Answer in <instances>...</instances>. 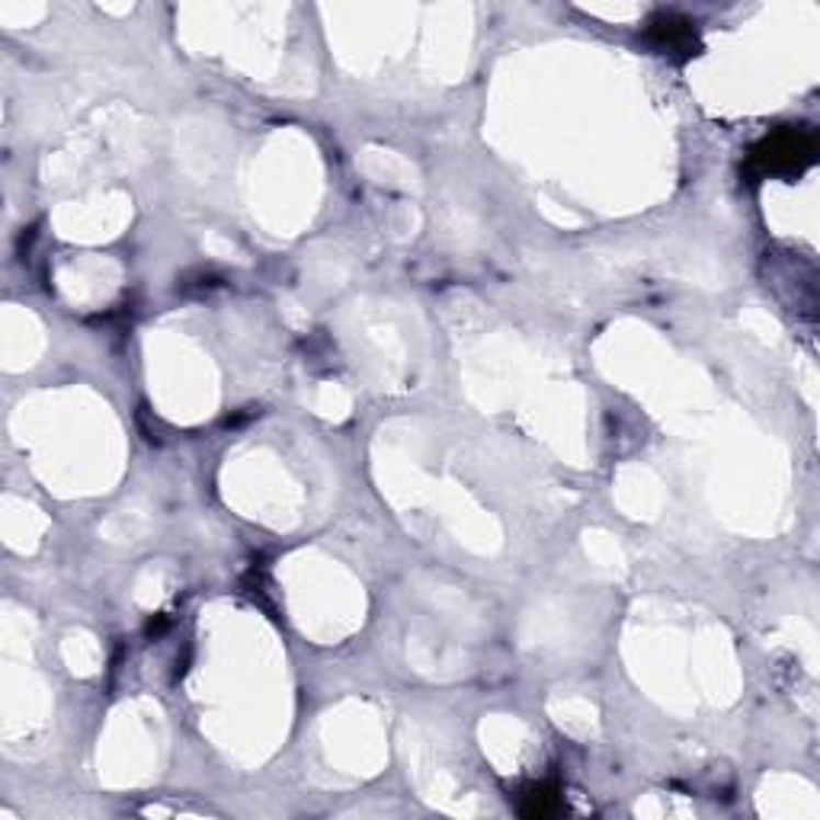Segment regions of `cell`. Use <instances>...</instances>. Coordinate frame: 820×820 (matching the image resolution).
I'll return each instance as SVG.
<instances>
[{"instance_id":"cell-3","label":"cell","mask_w":820,"mask_h":820,"mask_svg":"<svg viewBox=\"0 0 820 820\" xmlns=\"http://www.w3.org/2000/svg\"><path fill=\"white\" fill-rule=\"evenodd\" d=\"M561 795H558V788H551V785H533L526 795H523V805H520V811L526 815V818H555V815H561Z\"/></svg>"},{"instance_id":"cell-2","label":"cell","mask_w":820,"mask_h":820,"mask_svg":"<svg viewBox=\"0 0 820 820\" xmlns=\"http://www.w3.org/2000/svg\"><path fill=\"white\" fill-rule=\"evenodd\" d=\"M648 36H651L657 48H663V52H683V55H690L698 45L693 23L683 20V16H676V13H660V16H654Z\"/></svg>"},{"instance_id":"cell-1","label":"cell","mask_w":820,"mask_h":820,"mask_svg":"<svg viewBox=\"0 0 820 820\" xmlns=\"http://www.w3.org/2000/svg\"><path fill=\"white\" fill-rule=\"evenodd\" d=\"M818 158V141L808 128L798 125H782L776 132H770L763 141L753 145L750 151V167L760 173H801L805 167L815 164Z\"/></svg>"}]
</instances>
